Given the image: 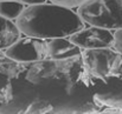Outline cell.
Segmentation results:
<instances>
[{"label":"cell","instance_id":"obj_12","mask_svg":"<svg viewBox=\"0 0 122 114\" xmlns=\"http://www.w3.org/2000/svg\"><path fill=\"white\" fill-rule=\"evenodd\" d=\"M23 4H26V5H38V4H43L45 2L46 0H20Z\"/></svg>","mask_w":122,"mask_h":114},{"label":"cell","instance_id":"obj_10","mask_svg":"<svg viewBox=\"0 0 122 114\" xmlns=\"http://www.w3.org/2000/svg\"><path fill=\"white\" fill-rule=\"evenodd\" d=\"M52 4L55 5H59L63 7H68V8H74V7H78L83 2L88 1V0H50Z\"/></svg>","mask_w":122,"mask_h":114},{"label":"cell","instance_id":"obj_11","mask_svg":"<svg viewBox=\"0 0 122 114\" xmlns=\"http://www.w3.org/2000/svg\"><path fill=\"white\" fill-rule=\"evenodd\" d=\"M113 47L122 55V28L116 30V32L114 33V45Z\"/></svg>","mask_w":122,"mask_h":114},{"label":"cell","instance_id":"obj_7","mask_svg":"<svg viewBox=\"0 0 122 114\" xmlns=\"http://www.w3.org/2000/svg\"><path fill=\"white\" fill-rule=\"evenodd\" d=\"M20 38V31L15 22L0 15V51H4Z\"/></svg>","mask_w":122,"mask_h":114},{"label":"cell","instance_id":"obj_6","mask_svg":"<svg viewBox=\"0 0 122 114\" xmlns=\"http://www.w3.org/2000/svg\"><path fill=\"white\" fill-rule=\"evenodd\" d=\"M47 55L53 60H69L80 57L82 49L65 38H53L46 42Z\"/></svg>","mask_w":122,"mask_h":114},{"label":"cell","instance_id":"obj_5","mask_svg":"<svg viewBox=\"0 0 122 114\" xmlns=\"http://www.w3.org/2000/svg\"><path fill=\"white\" fill-rule=\"evenodd\" d=\"M70 41L77 45L81 49H92L102 47H113L114 33L110 30L90 26L89 28H82L70 35Z\"/></svg>","mask_w":122,"mask_h":114},{"label":"cell","instance_id":"obj_4","mask_svg":"<svg viewBox=\"0 0 122 114\" xmlns=\"http://www.w3.org/2000/svg\"><path fill=\"white\" fill-rule=\"evenodd\" d=\"M5 55L12 61L19 64L38 62L46 58L47 47L44 39L27 37L18 39L11 46L4 49Z\"/></svg>","mask_w":122,"mask_h":114},{"label":"cell","instance_id":"obj_1","mask_svg":"<svg viewBox=\"0 0 122 114\" xmlns=\"http://www.w3.org/2000/svg\"><path fill=\"white\" fill-rule=\"evenodd\" d=\"M15 25L20 33L45 40L70 37L84 27V21L72 8L43 2L24 7Z\"/></svg>","mask_w":122,"mask_h":114},{"label":"cell","instance_id":"obj_2","mask_svg":"<svg viewBox=\"0 0 122 114\" xmlns=\"http://www.w3.org/2000/svg\"><path fill=\"white\" fill-rule=\"evenodd\" d=\"M77 14L90 26L122 28V0H88L78 6Z\"/></svg>","mask_w":122,"mask_h":114},{"label":"cell","instance_id":"obj_8","mask_svg":"<svg viewBox=\"0 0 122 114\" xmlns=\"http://www.w3.org/2000/svg\"><path fill=\"white\" fill-rule=\"evenodd\" d=\"M24 5L21 1L17 0H0V15L7 19H17L23 12Z\"/></svg>","mask_w":122,"mask_h":114},{"label":"cell","instance_id":"obj_3","mask_svg":"<svg viewBox=\"0 0 122 114\" xmlns=\"http://www.w3.org/2000/svg\"><path fill=\"white\" fill-rule=\"evenodd\" d=\"M81 57L84 66L96 78L122 76V55L112 47L84 49Z\"/></svg>","mask_w":122,"mask_h":114},{"label":"cell","instance_id":"obj_9","mask_svg":"<svg viewBox=\"0 0 122 114\" xmlns=\"http://www.w3.org/2000/svg\"><path fill=\"white\" fill-rule=\"evenodd\" d=\"M50 110H51V105L49 102H46V101H37V102L32 104L29 107L27 112L29 113H33V112L35 113H45V112H47Z\"/></svg>","mask_w":122,"mask_h":114}]
</instances>
